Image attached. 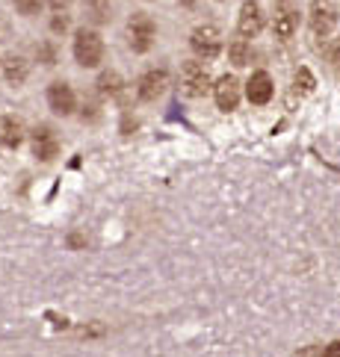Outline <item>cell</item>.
Here are the masks:
<instances>
[{
  "label": "cell",
  "mask_w": 340,
  "mask_h": 357,
  "mask_svg": "<svg viewBox=\"0 0 340 357\" xmlns=\"http://www.w3.org/2000/svg\"><path fill=\"white\" fill-rule=\"evenodd\" d=\"M74 59H77V66L83 68H95L101 66V59H104V42H101V36L95 30H77L74 33Z\"/></svg>",
  "instance_id": "cell-1"
},
{
  "label": "cell",
  "mask_w": 340,
  "mask_h": 357,
  "mask_svg": "<svg viewBox=\"0 0 340 357\" xmlns=\"http://www.w3.org/2000/svg\"><path fill=\"white\" fill-rule=\"evenodd\" d=\"M154 36H157L154 18L145 15V12H133L131 21H128V42H131V47L136 50V54H145V50H151V45H154Z\"/></svg>",
  "instance_id": "cell-2"
},
{
  "label": "cell",
  "mask_w": 340,
  "mask_h": 357,
  "mask_svg": "<svg viewBox=\"0 0 340 357\" xmlns=\"http://www.w3.org/2000/svg\"><path fill=\"white\" fill-rule=\"evenodd\" d=\"M190 47L195 50L198 59H216L222 50V33L213 24H201L190 36Z\"/></svg>",
  "instance_id": "cell-3"
},
{
  "label": "cell",
  "mask_w": 340,
  "mask_h": 357,
  "mask_svg": "<svg viewBox=\"0 0 340 357\" xmlns=\"http://www.w3.org/2000/svg\"><path fill=\"white\" fill-rule=\"evenodd\" d=\"M181 86L190 98H205L210 92V74L201 62H184L181 66Z\"/></svg>",
  "instance_id": "cell-4"
},
{
  "label": "cell",
  "mask_w": 340,
  "mask_h": 357,
  "mask_svg": "<svg viewBox=\"0 0 340 357\" xmlns=\"http://www.w3.org/2000/svg\"><path fill=\"white\" fill-rule=\"evenodd\" d=\"M263 6L258 0H246L240 6V15H237V33L243 36V39H255V36L263 30Z\"/></svg>",
  "instance_id": "cell-5"
},
{
  "label": "cell",
  "mask_w": 340,
  "mask_h": 357,
  "mask_svg": "<svg viewBox=\"0 0 340 357\" xmlns=\"http://www.w3.org/2000/svg\"><path fill=\"white\" fill-rule=\"evenodd\" d=\"M308 21H311V30L317 36H329L337 27V9L329 0H313L311 12H308Z\"/></svg>",
  "instance_id": "cell-6"
},
{
  "label": "cell",
  "mask_w": 340,
  "mask_h": 357,
  "mask_svg": "<svg viewBox=\"0 0 340 357\" xmlns=\"http://www.w3.org/2000/svg\"><path fill=\"white\" fill-rule=\"evenodd\" d=\"M169 86V71L166 68H148L140 83H136V95H140V100H157L163 92H166Z\"/></svg>",
  "instance_id": "cell-7"
},
{
  "label": "cell",
  "mask_w": 340,
  "mask_h": 357,
  "mask_svg": "<svg viewBox=\"0 0 340 357\" xmlns=\"http://www.w3.org/2000/svg\"><path fill=\"white\" fill-rule=\"evenodd\" d=\"M213 98H216V107L222 112L237 109V104H240V80H237L234 74H225V77H219L216 86H213Z\"/></svg>",
  "instance_id": "cell-8"
},
{
  "label": "cell",
  "mask_w": 340,
  "mask_h": 357,
  "mask_svg": "<svg viewBox=\"0 0 340 357\" xmlns=\"http://www.w3.org/2000/svg\"><path fill=\"white\" fill-rule=\"evenodd\" d=\"M74 104H77V98H74V89L68 83H50L47 86V107L57 112V116H71L74 112Z\"/></svg>",
  "instance_id": "cell-9"
},
{
  "label": "cell",
  "mask_w": 340,
  "mask_h": 357,
  "mask_svg": "<svg viewBox=\"0 0 340 357\" xmlns=\"http://www.w3.org/2000/svg\"><path fill=\"white\" fill-rule=\"evenodd\" d=\"M57 154H59V139H57V133L50 130L47 124L36 127V130H33V157L42 160V162H50Z\"/></svg>",
  "instance_id": "cell-10"
},
{
  "label": "cell",
  "mask_w": 340,
  "mask_h": 357,
  "mask_svg": "<svg viewBox=\"0 0 340 357\" xmlns=\"http://www.w3.org/2000/svg\"><path fill=\"white\" fill-rule=\"evenodd\" d=\"M272 92H275V86H272V77H269L267 71H255L249 77V83H246V95H249L251 104H258V107L269 104Z\"/></svg>",
  "instance_id": "cell-11"
},
{
  "label": "cell",
  "mask_w": 340,
  "mask_h": 357,
  "mask_svg": "<svg viewBox=\"0 0 340 357\" xmlns=\"http://www.w3.org/2000/svg\"><path fill=\"white\" fill-rule=\"evenodd\" d=\"M272 30H275L279 39H290V36L299 30V12L279 9V12H275V21H272Z\"/></svg>",
  "instance_id": "cell-12"
},
{
  "label": "cell",
  "mask_w": 340,
  "mask_h": 357,
  "mask_svg": "<svg viewBox=\"0 0 340 357\" xmlns=\"http://www.w3.org/2000/svg\"><path fill=\"white\" fill-rule=\"evenodd\" d=\"M24 139V121L15 119V116H6L3 121H0V142H3L6 148H18Z\"/></svg>",
  "instance_id": "cell-13"
},
{
  "label": "cell",
  "mask_w": 340,
  "mask_h": 357,
  "mask_svg": "<svg viewBox=\"0 0 340 357\" xmlns=\"http://www.w3.org/2000/svg\"><path fill=\"white\" fill-rule=\"evenodd\" d=\"M3 71H6V80L18 86V83H24V80H27V59L12 54V56L3 62Z\"/></svg>",
  "instance_id": "cell-14"
},
{
  "label": "cell",
  "mask_w": 340,
  "mask_h": 357,
  "mask_svg": "<svg viewBox=\"0 0 340 357\" xmlns=\"http://www.w3.org/2000/svg\"><path fill=\"white\" fill-rule=\"evenodd\" d=\"M121 77H119V74L116 71H104V74H101V77H98V92L101 95H121Z\"/></svg>",
  "instance_id": "cell-15"
},
{
  "label": "cell",
  "mask_w": 340,
  "mask_h": 357,
  "mask_svg": "<svg viewBox=\"0 0 340 357\" xmlns=\"http://www.w3.org/2000/svg\"><path fill=\"white\" fill-rule=\"evenodd\" d=\"M228 56H231L234 66H249V62H251V47H249L243 39H237V42H231V47H228Z\"/></svg>",
  "instance_id": "cell-16"
},
{
  "label": "cell",
  "mask_w": 340,
  "mask_h": 357,
  "mask_svg": "<svg viewBox=\"0 0 340 357\" xmlns=\"http://www.w3.org/2000/svg\"><path fill=\"white\" fill-rule=\"evenodd\" d=\"M86 9H89V18L95 24H101L110 15V0H86Z\"/></svg>",
  "instance_id": "cell-17"
},
{
  "label": "cell",
  "mask_w": 340,
  "mask_h": 357,
  "mask_svg": "<svg viewBox=\"0 0 340 357\" xmlns=\"http://www.w3.org/2000/svg\"><path fill=\"white\" fill-rule=\"evenodd\" d=\"M293 86H296V92L308 95V92H313L317 80H313V74H311L308 68H299V71H296V77H293Z\"/></svg>",
  "instance_id": "cell-18"
},
{
  "label": "cell",
  "mask_w": 340,
  "mask_h": 357,
  "mask_svg": "<svg viewBox=\"0 0 340 357\" xmlns=\"http://www.w3.org/2000/svg\"><path fill=\"white\" fill-rule=\"evenodd\" d=\"M12 3H15L21 15H39V9H42V0H12Z\"/></svg>",
  "instance_id": "cell-19"
},
{
  "label": "cell",
  "mask_w": 340,
  "mask_h": 357,
  "mask_svg": "<svg viewBox=\"0 0 340 357\" xmlns=\"http://www.w3.org/2000/svg\"><path fill=\"white\" fill-rule=\"evenodd\" d=\"M50 30H54V33H66L68 30V15H66V12H57L54 21H50Z\"/></svg>",
  "instance_id": "cell-20"
},
{
  "label": "cell",
  "mask_w": 340,
  "mask_h": 357,
  "mask_svg": "<svg viewBox=\"0 0 340 357\" xmlns=\"http://www.w3.org/2000/svg\"><path fill=\"white\" fill-rule=\"evenodd\" d=\"M36 54L45 59V66H54V62H57V54H54V47H50V45H42L39 50H36Z\"/></svg>",
  "instance_id": "cell-21"
},
{
  "label": "cell",
  "mask_w": 340,
  "mask_h": 357,
  "mask_svg": "<svg viewBox=\"0 0 340 357\" xmlns=\"http://www.w3.org/2000/svg\"><path fill=\"white\" fill-rule=\"evenodd\" d=\"M317 357H340V340H334V342H329Z\"/></svg>",
  "instance_id": "cell-22"
},
{
  "label": "cell",
  "mask_w": 340,
  "mask_h": 357,
  "mask_svg": "<svg viewBox=\"0 0 340 357\" xmlns=\"http://www.w3.org/2000/svg\"><path fill=\"white\" fill-rule=\"evenodd\" d=\"M329 59H332V66L340 71V39L332 45V54H329Z\"/></svg>",
  "instance_id": "cell-23"
},
{
  "label": "cell",
  "mask_w": 340,
  "mask_h": 357,
  "mask_svg": "<svg viewBox=\"0 0 340 357\" xmlns=\"http://www.w3.org/2000/svg\"><path fill=\"white\" fill-rule=\"evenodd\" d=\"M71 3V0H50V6H54V12H66V6Z\"/></svg>",
  "instance_id": "cell-24"
},
{
  "label": "cell",
  "mask_w": 340,
  "mask_h": 357,
  "mask_svg": "<svg viewBox=\"0 0 340 357\" xmlns=\"http://www.w3.org/2000/svg\"><path fill=\"white\" fill-rule=\"evenodd\" d=\"M178 3H181V6H195L198 0H178Z\"/></svg>",
  "instance_id": "cell-25"
}]
</instances>
